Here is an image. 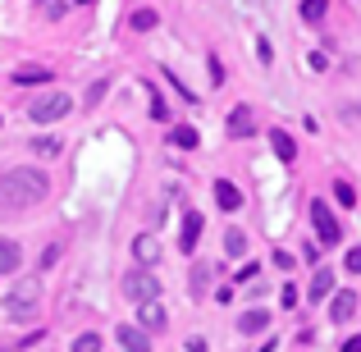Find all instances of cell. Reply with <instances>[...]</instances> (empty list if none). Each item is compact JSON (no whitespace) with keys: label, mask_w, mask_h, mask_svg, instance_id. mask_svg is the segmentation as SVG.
Masks as SVG:
<instances>
[{"label":"cell","mask_w":361,"mask_h":352,"mask_svg":"<svg viewBox=\"0 0 361 352\" xmlns=\"http://www.w3.org/2000/svg\"><path fill=\"white\" fill-rule=\"evenodd\" d=\"M46 193H51V178L32 165L0 174V211H32L37 202H46Z\"/></svg>","instance_id":"1"},{"label":"cell","mask_w":361,"mask_h":352,"mask_svg":"<svg viewBox=\"0 0 361 352\" xmlns=\"http://www.w3.org/2000/svg\"><path fill=\"white\" fill-rule=\"evenodd\" d=\"M37 307H42V284H37V279H23V284H18V289L5 298V316L18 320V325H27V320L37 316Z\"/></svg>","instance_id":"2"},{"label":"cell","mask_w":361,"mask_h":352,"mask_svg":"<svg viewBox=\"0 0 361 352\" xmlns=\"http://www.w3.org/2000/svg\"><path fill=\"white\" fill-rule=\"evenodd\" d=\"M119 289H123V298H128L133 307H142V302H156V298H160V284H156V274H151V270H142V265H137V270H128V274H123V284H119Z\"/></svg>","instance_id":"3"},{"label":"cell","mask_w":361,"mask_h":352,"mask_svg":"<svg viewBox=\"0 0 361 352\" xmlns=\"http://www.w3.org/2000/svg\"><path fill=\"white\" fill-rule=\"evenodd\" d=\"M311 224H316V243H325V247H338V243H343V224H338V215L325 206V197H316V202H311Z\"/></svg>","instance_id":"4"},{"label":"cell","mask_w":361,"mask_h":352,"mask_svg":"<svg viewBox=\"0 0 361 352\" xmlns=\"http://www.w3.org/2000/svg\"><path fill=\"white\" fill-rule=\"evenodd\" d=\"M73 110V101H69V92H46V97H37L32 106H27V119L32 123H55V119H64Z\"/></svg>","instance_id":"5"},{"label":"cell","mask_w":361,"mask_h":352,"mask_svg":"<svg viewBox=\"0 0 361 352\" xmlns=\"http://www.w3.org/2000/svg\"><path fill=\"white\" fill-rule=\"evenodd\" d=\"M165 325H169V316H165V307H160V298L137 307V329H142V334H160Z\"/></svg>","instance_id":"6"},{"label":"cell","mask_w":361,"mask_h":352,"mask_svg":"<svg viewBox=\"0 0 361 352\" xmlns=\"http://www.w3.org/2000/svg\"><path fill=\"white\" fill-rule=\"evenodd\" d=\"M224 128H229V138H252V133H256V115H252V106H233Z\"/></svg>","instance_id":"7"},{"label":"cell","mask_w":361,"mask_h":352,"mask_svg":"<svg viewBox=\"0 0 361 352\" xmlns=\"http://www.w3.org/2000/svg\"><path fill=\"white\" fill-rule=\"evenodd\" d=\"M115 339H119V348H123V352H151V334H142L137 325H119V329H115Z\"/></svg>","instance_id":"8"},{"label":"cell","mask_w":361,"mask_h":352,"mask_svg":"<svg viewBox=\"0 0 361 352\" xmlns=\"http://www.w3.org/2000/svg\"><path fill=\"white\" fill-rule=\"evenodd\" d=\"M133 256H137V265L142 270H151V265L160 261V243L151 233H142V238H133Z\"/></svg>","instance_id":"9"},{"label":"cell","mask_w":361,"mask_h":352,"mask_svg":"<svg viewBox=\"0 0 361 352\" xmlns=\"http://www.w3.org/2000/svg\"><path fill=\"white\" fill-rule=\"evenodd\" d=\"M329 316H334V325H348V320L357 316V293H353V289L334 293V307H329Z\"/></svg>","instance_id":"10"},{"label":"cell","mask_w":361,"mask_h":352,"mask_svg":"<svg viewBox=\"0 0 361 352\" xmlns=\"http://www.w3.org/2000/svg\"><path fill=\"white\" fill-rule=\"evenodd\" d=\"M202 215H197V211H188L183 215V233H178V252H197V238H202Z\"/></svg>","instance_id":"11"},{"label":"cell","mask_w":361,"mask_h":352,"mask_svg":"<svg viewBox=\"0 0 361 352\" xmlns=\"http://www.w3.org/2000/svg\"><path fill=\"white\" fill-rule=\"evenodd\" d=\"M14 83L18 87H42V83H51V69H46V64H18Z\"/></svg>","instance_id":"12"},{"label":"cell","mask_w":361,"mask_h":352,"mask_svg":"<svg viewBox=\"0 0 361 352\" xmlns=\"http://www.w3.org/2000/svg\"><path fill=\"white\" fill-rule=\"evenodd\" d=\"M329 293H334V270L325 265V270H316V274H311V289H307V298H311V302H325Z\"/></svg>","instance_id":"13"},{"label":"cell","mask_w":361,"mask_h":352,"mask_svg":"<svg viewBox=\"0 0 361 352\" xmlns=\"http://www.w3.org/2000/svg\"><path fill=\"white\" fill-rule=\"evenodd\" d=\"M18 261H23V247L14 238H0V274H14Z\"/></svg>","instance_id":"14"},{"label":"cell","mask_w":361,"mask_h":352,"mask_svg":"<svg viewBox=\"0 0 361 352\" xmlns=\"http://www.w3.org/2000/svg\"><path fill=\"white\" fill-rule=\"evenodd\" d=\"M215 202H220V211H238V206H243V193L229 183V178H215Z\"/></svg>","instance_id":"15"},{"label":"cell","mask_w":361,"mask_h":352,"mask_svg":"<svg viewBox=\"0 0 361 352\" xmlns=\"http://www.w3.org/2000/svg\"><path fill=\"white\" fill-rule=\"evenodd\" d=\"M270 147H274V156H279L283 165H293V160H298V142H293L283 128H274V133H270Z\"/></svg>","instance_id":"16"},{"label":"cell","mask_w":361,"mask_h":352,"mask_svg":"<svg viewBox=\"0 0 361 352\" xmlns=\"http://www.w3.org/2000/svg\"><path fill=\"white\" fill-rule=\"evenodd\" d=\"M265 325H270V311H261V307H252V311H243V316H238L243 334H261Z\"/></svg>","instance_id":"17"},{"label":"cell","mask_w":361,"mask_h":352,"mask_svg":"<svg viewBox=\"0 0 361 352\" xmlns=\"http://www.w3.org/2000/svg\"><path fill=\"white\" fill-rule=\"evenodd\" d=\"M169 142H174V147H183V151H192L197 147V128H192V123H178V128L169 133Z\"/></svg>","instance_id":"18"},{"label":"cell","mask_w":361,"mask_h":352,"mask_svg":"<svg viewBox=\"0 0 361 352\" xmlns=\"http://www.w3.org/2000/svg\"><path fill=\"white\" fill-rule=\"evenodd\" d=\"M224 252H229V256H247V233L229 229V233H224Z\"/></svg>","instance_id":"19"},{"label":"cell","mask_w":361,"mask_h":352,"mask_svg":"<svg viewBox=\"0 0 361 352\" xmlns=\"http://www.w3.org/2000/svg\"><path fill=\"white\" fill-rule=\"evenodd\" d=\"M128 28L133 32H151V28H156V9H137V14L128 18Z\"/></svg>","instance_id":"20"},{"label":"cell","mask_w":361,"mask_h":352,"mask_svg":"<svg viewBox=\"0 0 361 352\" xmlns=\"http://www.w3.org/2000/svg\"><path fill=\"white\" fill-rule=\"evenodd\" d=\"M325 9H329V0H307V5H302V18H307V23H320Z\"/></svg>","instance_id":"21"},{"label":"cell","mask_w":361,"mask_h":352,"mask_svg":"<svg viewBox=\"0 0 361 352\" xmlns=\"http://www.w3.org/2000/svg\"><path fill=\"white\" fill-rule=\"evenodd\" d=\"M334 202L353 211V206H357V193H353V183H343V178H338V183H334Z\"/></svg>","instance_id":"22"},{"label":"cell","mask_w":361,"mask_h":352,"mask_svg":"<svg viewBox=\"0 0 361 352\" xmlns=\"http://www.w3.org/2000/svg\"><path fill=\"white\" fill-rule=\"evenodd\" d=\"M32 151L51 160V156H60V142H55V138H37V142H32Z\"/></svg>","instance_id":"23"},{"label":"cell","mask_w":361,"mask_h":352,"mask_svg":"<svg viewBox=\"0 0 361 352\" xmlns=\"http://www.w3.org/2000/svg\"><path fill=\"white\" fill-rule=\"evenodd\" d=\"M73 352H101V334H78L73 339Z\"/></svg>","instance_id":"24"},{"label":"cell","mask_w":361,"mask_h":352,"mask_svg":"<svg viewBox=\"0 0 361 352\" xmlns=\"http://www.w3.org/2000/svg\"><path fill=\"white\" fill-rule=\"evenodd\" d=\"M206 284H211V265H197V270H192V293H197V298L206 293Z\"/></svg>","instance_id":"25"},{"label":"cell","mask_w":361,"mask_h":352,"mask_svg":"<svg viewBox=\"0 0 361 352\" xmlns=\"http://www.w3.org/2000/svg\"><path fill=\"white\" fill-rule=\"evenodd\" d=\"M106 92H110V83H106V78H97V83L87 87V106H97V101L106 97Z\"/></svg>","instance_id":"26"},{"label":"cell","mask_w":361,"mask_h":352,"mask_svg":"<svg viewBox=\"0 0 361 352\" xmlns=\"http://www.w3.org/2000/svg\"><path fill=\"white\" fill-rule=\"evenodd\" d=\"M279 302H283V311H293V307H298V289H293V284H283V289H279Z\"/></svg>","instance_id":"27"},{"label":"cell","mask_w":361,"mask_h":352,"mask_svg":"<svg viewBox=\"0 0 361 352\" xmlns=\"http://www.w3.org/2000/svg\"><path fill=\"white\" fill-rule=\"evenodd\" d=\"M270 261H274V265H279V270H293V256H288V252H283V247H279V252H274V256H270Z\"/></svg>","instance_id":"28"},{"label":"cell","mask_w":361,"mask_h":352,"mask_svg":"<svg viewBox=\"0 0 361 352\" xmlns=\"http://www.w3.org/2000/svg\"><path fill=\"white\" fill-rule=\"evenodd\" d=\"M343 265H348V270H353V274L361 270V247H353V252H348V261H343Z\"/></svg>","instance_id":"29"},{"label":"cell","mask_w":361,"mask_h":352,"mask_svg":"<svg viewBox=\"0 0 361 352\" xmlns=\"http://www.w3.org/2000/svg\"><path fill=\"white\" fill-rule=\"evenodd\" d=\"M55 261H60V247H46V256H42V270H51Z\"/></svg>","instance_id":"30"},{"label":"cell","mask_w":361,"mask_h":352,"mask_svg":"<svg viewBox=\"0 0 361 352\" xmlns=\"http://www.w3.org/2000/svg\"><path fill=\"white\" fill-rule=\"evenodd\" d=\"M343 352H361V339H348V344H343Z\"/></svg>","instance_id":"31"},{"label":"cell","mask_w":361,"mask_h":352,"mask_svg":"<svg viewBox=\"0 0 361 352\" xmlns=\"http://www.w3.org/2000/svg\"><path fill=\"white\" fill-rule=\"evenodd\" d=\"M73 5H92V0H73Z\"/></svg>","instance_id":"32"}]
</instances>
